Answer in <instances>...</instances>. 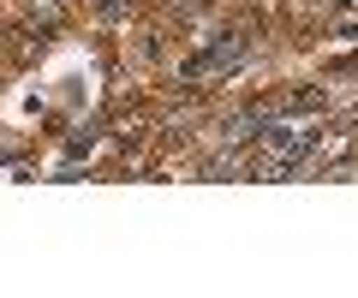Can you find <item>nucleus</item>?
I'll list each match as a JSON object with an SVG mask.
<instances>
[{
    "instance_id": "nucleus-1",
    "label": "nucleus",
    "mask_w": 358,
    "mask_h": 298,
    "mask_svg": "<svg viewBox=\"0 0 358 298\" xmlns=\"http://www.w3.org/2000/svg\"><path fill=\"white\" fill-rule=\"evenodd\" d=\"M329 107V90L322 84H310V90H293V96H281V114H322Z\"/></svg>"
},
{
    "instance_id": "nucleus-2",
    "label": "nucleus",
    "mask_w": 358,
    "mask_h": 298,
    "mask_svg": "<svg viewBox=\"0 0 358 298\" xmlns=\"http://www.w3.org/2000/svg\"><path fill=\"white\" fill-rule=\"evenodd\" d=\"M30 18H42V24H60V6H54V0H30Z\"/></svg>"
},
{
    "instance_id": "nucleus-3",
    "label": "nucleus",
    "mask_w": 358,
    "mask_h": 298,
    "mask_svg": "<svg viewBox=\"0 0 358 298\" xmlns=\"http://www.w3.org/2000/svg\"><path fill=\"white\" fill-rule=\"evenodd\" d=\"M102 13H114V18H120V13H126V0H102Z\"/></svg>"
}]
</instances>
